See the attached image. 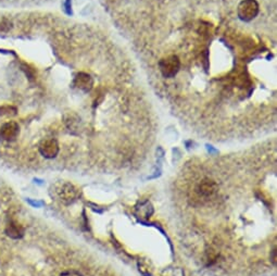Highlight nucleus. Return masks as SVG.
<instances>
[{"mask_svg": "<svg viewBox=\"0 0 277 276\" xmlns=\"http://www.w3.org/2000/svg\"><path fill=\"white\" fill-rule=\"evenodd\" d=\"M155 95L206 111L276 106V0H101Z\"/></svg>", "mask_w": 277, "mask_h": 276, "instance_id": "obj_1", "label": "nucleus"}, {"mask_svg": "<svg viewBox=\"0 0 277 276\" xmlns=\"http://www.w3.org/2000/svg\"><path fill=\"white\" fill-rule=\"evenodd\" d=\"M39 153L46 159H53L57 157L60 152V146L57 139L46 138L40 142L38 146Z\"/></svg>", "mask_w": 277, "mask_h": 276, "instance_id": "obj_2", "label": "nucleus"}, {"mask_svg": "<svg viewBox=\"0 0 277 276\" xmlns=\"http://www.w3.org/2000/svg\"><path fill=\"white\" fill-rule=\"evenodd\" d=\"M58 196L64 203H72L78 197V190L74 185L64 183L58 189Z\"/></svg>", "mask_w": 277, "mask_h": 276, "instance_id": "obj_3", "label": "nucleus"}, {"mask_svg": "<svg viewBox=\"0 0 277 276\" xmlns=\"http://www.w3.org/2000/svg\"><path fill=\"white\" fill-rule=\"evenodd\" d=\"M20 134V126L17 122L10 121L4 123L0 127V137L6 142H13L16 140Z\"/></svg>", "mask_w": 277, "mask_h": 276, "instance_id": "obj_4", "label": "nucleus"}, {"mask_svg": "<svg viewBox=\"0 0 277 276\" xmlns=\"http://www.w3.org/2000/svg\"><path fill=\"white\" fill-rule=\"evenodd\" d=\"M197 194L199 196H202L204 198L212 197V196L218 192V185L214 180L210 178H203L201 182L197 185Z\"/></svg>", "mask_w": 277, "mask_h": 276, "instance_id": "obj_5", "label": "nucleus"}, {"mask_svg": "<svg viewBox=\"0 0 277 276\" xmlns=\"http://www.w3.org/2000/svg\"><path fill=\"white\" fill-rule=\"evenodd\" d=\"M6 234L9 236V237H11L13 239H19V238L23 237L24 228L18 223L10 222V224L6 228Z\"/></svg>", "mask_w": 277, "mask_h": 276, "instance_id": "obj_6", "label": "nucleus"}, {"mask_svg": "<svg viewBox=\"0 0 277 276\" xmlns=\"http://www.w3.org/2000/svg\"><path fill=\"white\" fill-rule=\"evenodd\" d=\"M17 109L12 106L0 107V115H16Z\"/></svg>", "mask_w": 277, "mask_h": 276, "instance_id": "obj_7", "label": "nucleus"}, {"mask_svg": "<svg viewBox=\"0 0 277 276\" xmlns=\"http://www.w3.org/2000/svg\"><path fill=\"white\" fill-rule=\"evenodd\" d=\"M60 276H83V275L77 273V272H74V271H71V272H64Z\"/></svg>", "mask_w": 277, "mask_h": 276, "instance_id": "obj_8", "label": "nucleus"}, {"mask_svg": "<svg viewBox=\"0 0 277 276\" xmlns=\"http://www.w3.org/2000/svg\"><path fill=\"white\" fill-rule=\"evenodd\" d=\"M273 254H274L273 255V260H272V261H273L274 264H276V250L275 249L273 250Z\"/></svg>", "mask_w": 277, "mask_h": 276, "instance_id": "obj_9", "label": "nucleus"}]
</instances>
